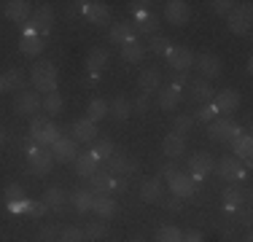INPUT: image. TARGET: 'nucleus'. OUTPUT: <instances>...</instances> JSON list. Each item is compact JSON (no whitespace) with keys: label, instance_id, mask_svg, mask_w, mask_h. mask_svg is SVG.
I'll use <instances>...</instances> for the list:
<instances>
[{"label":"nucleus","instance_id":"e433bc0d","mask_svg":"<svg viewBox=\"0 0 253 242\" xmlns=\"http://www.w3.org/2000/svg\"><path fill=\"white\" fill-rule=\"evenodd\" d=\"M92 199H94V194H92V191L78 189V191H73L70 202H73V207L78 210V213H86V210H92Z\"/></svg>","mask_w":253,"mask_h":242},{"label":"nucleus","instance_id":"f704fd0d","mask_svg":"<svg viewBox=\"0 0 253 242\" xmlns=\"http://www.w3.org/2000/svg\"><path fill=\"white\" fill-rule=\"evenodd\" d=\"M59 137H62V129H59V126L54 124V121H49V124H46V129L41 132L38 137H35V143H38L41 148H51V145L57 143Z\"/></svg>","mask_w":253,"mask_h":242},{"label":"nucleus","instance_id":"5fc2aeb1","mask_svg":"<svg viewBox=\"0 0 253 242\" xmlns=\"http://www.w3.org/2000/svg\"><path fill=\"white\" fill-rule=\"evenodd\" d=\"M132 111H135L137 116H146V113H148V94H140V97H137V100L132 102Z\"/></svg>","mask_w":253,"mask_h":242},{"label":"nucleus","instance_id":"bb28decb","mask_svg":"<svg viewBox=\"0 0 253 242\" xmlns=\"http://www.w3.org/2000/svg\"><path fill=\"white\" fill-rule=\"evenodd\" d=\"M210 97H213V86L205 78H197V81L189 83V100L191 102H210Z\"/></svg>","mask_w":253,"mask_h":242},{"label":"nucleus","instance_id":"dca6fc26","mask_svg":"<svg viewBox=\"0 0 253 242\" xmlns=\"http://www.w3.org/2000/svg\"><path fill=\"white\" fill-rule=\"evenodd\" d=\"M251 197V191H243L240 186H226L224 191H221V199H224V207L232 210V213H237L240 204L245 202V199Z\"/></svg>","mask_w":253,"mask_h":242},{"label":"nucleus","instance_id":"393cba45","mask_svg":"<svg viewBox=\"0 0 253 242\" xmlns=\"http://www.w3.org/2000/svg\"><path fill=\"white\" fill-rule=\"evenodd\" d=\"M92 183V194H111L113 191V175L108 169H97L94 175H89Z\"/></svg>","mask_w":253,"mask_h":242},{"label":"nucleus","instance_id":"69168bd1","mask_svg":"<svg viewBox=\"0 0 253 242\" xmlns=\"http://www.w3.org/2000/svg\"><path fill=\"white\" fill-rule=\"evenodd\" d=\"M129 242H146V240H143V237H132Z\"/></svg>","mask_w":253,"mask_h":242},{"label":"nucleus","instance_id":"79ce46f5","mask_svg":"<svg viewBox=\"0 0 253 242\" xmlns=\"http://www.w3.org/2000/svg\"><path fill=\"white\" fill-rule=\"evenodd\" d=\"M41 108H43L46 116H57V113L65 108V102H62V97L54 92V94H46V97H43V105H41Z\"/></svg>","mask_w":253,"mask_h":242},{"label":"nucleus","instance_id":"b1692460","mask_svg":"<svg viewBox=\"0 0 253 242\" xmlns=\"http://www.w3.org/2000/svg\"><path fill=\"white\" fill-rule=\"evenodd\" d=\"M41 202H43L49 210H54V213H62L68 197H65V191L59 189V186H49V189L43 191V199H41Z\"/></svg>","mask_w":253,"mask_h":242},{"label":"nucleus","instance_id":"de8ad7c7","mask_svg":"<svg viewBox=\"0 0 253 242\" xmlns=\"http://www.w3.org/2000/svg\"><path fill=\"white\" fill-rule=\"evenodd\" d=\"M46 124H49V119H46L43 113H35V116L30 119V137H33V140H35V137H38L41 132L46 129Z\"/></svg>","mask_w":253,"mask_h":242},{"label":"nucleus","instance_id":"9b49d317","mask_svg":"<svg viewBox=\"0 0 253 242\" xmlns=\"http://www.w3.org/2000/svg\"><path fill=\"white\" fill-rule=\"evenodd\" d=\"M111 43L126 46V43H137V27L129 22H119L111 27Z\"/></svg>","mask_w":253,"mask_h":242},{"label":"nucleus","instance_id":"473e14b6","mask_svg":"<svg viewBox=\"0 0 253 242\" xmlns=\"http://www.w3.org/2000/svg\"><path fill=\"white\" fill-rule=\"evenodd\" d=\"M105 65H108V51L105 48H92V51L86 54V70L92 73V76H97Z\"/></svg>","mask_w":253,"mask_h":242},{"label":"nucleus","instance_id":"2f4dec72","mask_svg":"<svg viewBox=\"0 0 253 242\" xmlns=\"http://www.w3.org/2000/svg\"><path fill=\"white\" fill-rule=\"evenodd\" d=\"M140 199L143 202H159L162 199V180L148 178L140 183Z\"/></svg>","mask_w":253,"mask_h":242},{"label":"nucleus","instance_id":"c03bdc74","mask_svg":"<svg viewBox=\"0 0 253 242\" xmlns=\"http://www.w3.org/2000/svg\"><path fill=\"white\" fill-rule=\"evenodd\" d=\"M94 159H111L113 154H116V145H113L111 140H94V148H92Z\"/></svg>","mask_w":253,"mask_h":242},{"label":"nucleus","instance_id":"1a4fd4ad","mask_svg":"<svg viewBox=\"0 0 253 242\" xmlns=\"http://www.w3.org/2000/svg\"><path fill=\"white\" fill-rule=\"evenodd\" d=\"M49 151H51L54 161H62V164L76 161V156H78V145H76V140H70V137H59Z\"/></svg>","mask_w":253,"mask_h":242},{"label":"nucleus","instance_id":"7ed1b4c3","mask_svg":"<svg viewBox=\"0 0 253 242\" xmlns=\"http://www.w3.org/2000/svg\"><path fill=\"white\" fill-rule=\"evenodd\" d=\"M54 156H51V151H46V148H38L33 156H27V169H30V175H35V178H43V175H49L51 169H54Z\"/></svg>","mask_w":253,"mask_h":242},{"label":"nucleus","instance_id":"412c9836","mask_svg":"<svg viewBox=\"0 0 253 242\" xmlns=\"http://www.w3.org/2000/svg\"><path fill=\"white\" fill-rule=\"evenodd\" d=\"M197 70L205 76V81L208 78H218L221 76V59L215 54H200L197 57Z\"/></svg>","mask_w":253,"mask_h":242},{"label":"nucleus","instance_id":"4d7b16f0","mask_svg":"<svg viewBox=\"0 0 253 242\" xmlns=\"http://www.w3.org/2000/svg\"><path fill=\"white\" fill-rule=\"evenodd\" d=\"M175 172H180V169L175 167V161H167V164L159 167V175H162V178H170V175H175Z\"/></svg>","mask_w":253,"mask_h":242},{"label":"nucleus","instance_id":"72a5a7b5","mask_svg":"<svg viewBox=\"0 0 253 242\" xmlns=\"http://www.w3.org/2000/svg\"><path fill=\"white\" fill-rule=\"evenodd\" d=\"M232 148H234V159L251 161V154H253V140H251V135L234 137V140H232Z\"/></svg>","mask_w":253,"mask_h":242},{"label":"nucleus","instance_id":"aec40b11","mask_svg":"<svg viewBox=\"0 0 253 242\" xmlns=\"http://www.w3.org/2000/svg\"><path fill=\"white\" fill-rule=\"evenodd\" d=\"M30 5L33 3H27V0H8V3L3 5V11H5V16H8L11 22L25 24L30 19Z\"/></svg>","mask_w":253,"mask_h":242},{"label":"nucleus","instance_id":"9d476101","mask_svg":"<svg viewBox=\"0 0 253 242\" xmlns=\"http://www.w3.org/2000/svg\"><path fill=\"white\" fill-rule=\"evenodd\" d=\"M189 14H191V8L183 0H170V3H165V19L170 24H175V27L189 22Z\"/></svg>","mask_w":253,"mask_h":242},{"label":"nucleus","instance_id":"13d9d810","mask_svg":"<svg viewBox=\"0 0 253 242\" xmlns=\"http://www.w3.org/2000/svg\"><path fill=\"white\" fill-rule=\"evenodd\" d=\"M38 148H41V145L35 143L33 137H27V140H22V151H25L27 156H33V154H35V151H38Z\"/></svg>","mask_w":253,"mask_h":242},{"label":"nucleus","instance_id":"f03ea898","mask_svg":"<svg viewBox=\"0 0 253 242\" xmlns=\"http://www.w3.org/2000/svg\"><path fill=\"white\" fill-rule=\"evenodd\" d=\"M240 135H243V129H240V126L234 124L229 116L213 119V121H210V126H208V137H210V140H218V143H232L234 137H240Z\"/></svg>","mask_w":253,"mask_h":242},{"label":"nucleus","instance_id":"6e6552de","mask_svg":"<svg viewBox=\"0 0 253 242\" xmlns=\"http://www.w3.org/2000/svg\"><path fill=\"white\" fill-rule=\"evenodd\" d=\"M137 169V159H132L129 154H122V151H116V154L108 159V172L113 175V178H119V175H129Z\"/></svg>","mask_w":253,"mask_h":242},{"label":"nucleus","instance_id":"0e129e2a","mask_svg":"<svg viewBox=\"0 0 253 242\" xmlns=\"http://www.w3.org/2000/svg\"><path fill=\"white\" fill-rule=\"evenodd\" d=\"M5 140H8V135H5V129H0V145H3Z\"/></svg>","mask_w":253,"mask_h":242},{"label":"nucleus","instance_id":"a19ab883","mask_svg":"<svg viewBox=\"0 0 253 242\" xmlns=\"http://www.w3.org/2000/svg\"><path fill=\"white\" fill-rule=\"evenodd\" d=\"M81 232H84V240H102L108 234V226H105V221H92Z\"/></svg>","mask_w":253,"mask_h":242},{"label":"nucleus","instance_id":"c756f323","mask_svg":"<svg viewBox=\"0 0 253 242\" xmlns=\"http://www.w3.org/2000/svg\"><path fill=\"white\" fill-rule=\"evenodd\" d=\"M108 113H111L116 121H126L132 113V102L126 100V97H113L111 105H108Z\"/></svg>","mask_w":253,"mask_h":242},{"label":"nucleus","instance_id":"a878e982","mask_svg":"<svg viewBox=\"0 0 253 242\" xmlns=\"http://www.w3.org/2000/svg\"><path fill=\"white\" fill-rule=\"evenodd\" d=\"M92 210H94L100 218H111L113 213H116V199H113L111 194H94Z\"/></svg>","mask_w":253,"mask_h":242},{"label":"nucleus","instance_id":"f257e3e1","mask_svg":"<svg viewBox=\"0 0 253 242\" xmlns=\"http://www.w3.org/2000/svg\"><path fill=\"white\" fill-rule=\"evenodd\" d=\"M30 81H33L35 92H46L54 94L57 92V65L43 59V62H35L33 73H30Z\"/></svg>","mask_w":253,"mask_h":242},{"label":"nucleus","instance_id":"6ab92c4d","mask_svg":"<svg viewBox=\"0 0 253 242\" xmlns=\"http://www.w3.org/2000/svg\"><path fill=\"white\" fill-rule=\"evenodd\" d=\"M162 154H165L170 161L180 159V156L186 154V140H183L180 135H172V132H170V135L162 140Z\"/></svg>","mask_w":253,"mask_h":242},{"label":"nucleus","instance_id":"09e8293b","mask_svg":"<svg viewBox=\"0 0 253 242\" xmlns=\"http://www.w3.org/2000/svg\"><path fill=\"white\" fill-rule=\"evenodd\" d=\"M3 199L5 202H22V199H25V189H22L19 183H8L3 191Z\"/></svg>","mask_w":253,"mask_h":242},{"label":"nucleus","instance_id":"0eeeda50","mask_svg":"<svg viewBox=\"0 0 253 242\" xmlns=\"http://www.w3.org/2000/svg\"><path fill=\"white\" fill-rule=\"evenodd\" d=\"M165 57H167V62L172 65V70H178V73H186L194 65V54L189 51V48H183V46H170L165 51Z\"/></svg>","mask_w":253,"mask_h":242},{"label":"nucleus","instance_id":"423d86ee","mask_svg":"<svg viewBox=\"0 0 253 242\" xmlns=\"http://www.w3.org/2000/svg\"><path fill=\"white\" fill-rule=\"evenodd\" d=\"M189 169H191V180H202L205 175H210L215 169V161L208 151H197L194 156H189Z\"/></svg>","mask_w":253,"mask_h":242},{"label":"nucleus","instance_id":"a18cd8bd","mask_svg":"<svg viewBox=\"0 0 253 242\" xmlns=\"http://www.w3.org/2000/svg\"><path fill=\"white\" fill-rule=\"evenodd\" d=\"M59 242H86V240H84L81 226H65L59 229Z\"/></svg>","mask_w":253,"mask_h":242},{"label":"nucleus","instance_id":"a211bd4d","mask_svg":"<svg viewBox=\"0 0 253 242\" xmlns=\"http://www.w3.org/2000/svg\"><path fill=\"white\" fill-rule=\"evenodd\" d=\"M81 11L89 22L94 24H108L111 22V8L105 3H81Z\"/></svg>","mask_w":253,"mask_h":242},{"label":"nucleus","instance_id":"cd10ccee","mask_svg":"<svg viewBox=\"0 0 253 242\" xmlns=\"http://www.w3.org/2000/svg\"><path fill=\"white\" fill-rule=\"evenodd\" d=\"M73 164H76V172L81 175V178H89V175L97 172V164H100V161L94 159V154L89 151V154H78Z\"/></svg>","mask_w":253,"mask_h":242},{"label":"nucleus","instance_id":"20e7f679","mask_svg":"<svg viewBox=\"0 0 253 242\" xmlns=\"http://www.w3.org/2000/svg\"><path fill=\"white\" fill-rule=\"evenodd\" d=\"M251 3H240V8L234 5V11L229 14V30H232L234 35H248L251 33Z\"/></svg>","mask_w":253,"mask_h":242},{"label":"nucleus","instance_id":"5701e85b","mask_svg":"<svg viewBox=\"0 0 253 242\" xmlns=\"http://www.w3.org/2000/svg\"><path fill=\"white\" fill-rule=\"evenodd\" d=\"M213 105L218 108V113H232V111H237V105H240V92H234V89H224V92L215 94V102H213Z\"/></svg>","mask_w":253,"mask_h":242},{"label":"nucleus","instance_id":"39448f33","mask_svg":"<svg viewBox=\"0 0 253 242\" xmlns=\"http://www.w3.org/2000/svg\"><path fill=\"white\" fill-rule=\"evenodd\" d=\"M41 105H43V97L38 92H19L14 100V111L19 113V116H35V113L41 111Z\"/></svg>","mask_w":253,"mask_h":242},{"label":"nucleus","instance_id":"2eb2a0df","mask_svg":"<svg viewBox=\"0 0 253 242\" xmlns=\"http://www.w3.org/2000/svg\"><path fill=\"white\" fill-rule=\"evenodd\" d=\"M0 89H5V92H25V73L19 68H11L5 70L3 76H0Z\"/></svg>","mask_w":253,"mask_h":242},{"label":"nucleus","instance_id":"37998d69","mask_svg":"<svg viewBox=\"0 0 253 242\" xmlns=\"http://www.w3.org/2000/svg\"><path fill=\"white\" fill-rule=\"evenodd\" d=\"M156 242H183V232L178 226H162L156 232Z\"/></svg>","mask_w":253,"mask_h":242},{"label":"nucleus","instance_id":"49530a36","mask_svg":"<svg viewBox=\"0 0 253 242\" xmlns=\"http://www.w3.org/2000/svg\"><path fill=\"white\" fill-rule=\"evenodd\" d=\"M210 5V11H213V14H218V16H229L234 11V0H213V3H208Z\"/></svg>","mask_w":253,"mask_h":242},{"label":"nucleus","instance_id":"7c9ffc66","mask_svg":"<svg viewBox=\"0 0 253 242\" xmlns=\"http://www.w3.org/2000/svg\"><path fill=\"white\" fill-rule=\"evenodd\" d=\"M19 48H22L25 57H38V54L43 51V35H22Z\"/></svg>","mask_w":253,"mask_h":242},{"label":"nucleus","instance_id":"c85d7f7f","mask_svg":"<svg viewBox=\"0 0 253 242\" xmlns=\"http://www.w3.org/2000/svg\"><path fill=\"white\" fill-rule=\"evenodd\" d=\"M137 83H140V92H143V94H151V92H156V89H159V83H162L159 70H156V68L143 70V73H140V78H137Z\"/></svg>","mask_w":253,"mask_h":242},{"label":"nucleus","instance_id":"58836bf2","mask_svg":"<svg viewBox=\"0 0 253 242\" xmlns=\"http://www.w3.org/2000/svg\"><path fill=\"white\" fill-rule=\"evenodd\" d=\"M108 116V100H102V97H94L92 102H89V111H86V119L89 121H100Z\"/></svg>","mask_w":253,"mask_h":242},{"label":"nucleus","instance_id":"8fccbe9b","mask_svg":"<svg viewBox=\"0 0 253 242\" xmlns=\"http://www.w3.org/2000/svg\"><path fill=\"white\" fill-rule=\"evenodd\" d=\"M213 119H218V108L210 102V105H205V108H200L197 111V116H194V121H205V124H210Z\"/></svg>","mask_w":253,"mask_h":242},{"label":"nucleus","instance_id":"4be33fe9","mask_svg":"<svg viewBox=\"0 0 253 242\" xmlns=\"http://www.w3.org/2000/svg\"><path fill=\"white\" fill-rule=\"evenodd\" d=\"M180 100H183V89H180L178 83H167L159 92V108L162 111H172Z\"/></svg>","mask_w":253,"mask_h":242},{"label":"nucleus","instance_id":"e2e57ef3","mask_svg":"<svg viewBox=\"0 0 253 242\" xmlns=\"http://www.w3.org/2000/svg\"><path fill=\"white\" fill-rule=\"evenodd\" d=\"M240 223H245V226H251V210H248V207L243 210V221H240Z\"/></svg>","mask_w":253,"mask_h":242},{"label":"nucleus","instance_id":"f3484780","mask_svg":"<svg viewBox=\"0 0 253 242\" xmlns=\"http://www.w3.org/2000/svg\"><path fill=\"white\" fill-rule=\"evenodd\" d=\"M30 22L35 24V33H38V35H41V33L46 35V33H49V30L54 27V8L43 3V5H41V8L33 14V16H30Z\"/></svg>","mask_w":253,"mask_h":242},{"label":"nucleus","instance_id":"603ef678","mask_svg":"<svg viewBox=\"0 0 253 242\" xmlns=\"http://www.w3.org/2000/svg\"><path fill=\"white\" fill-rule=\"evenodd\" d=\"M148 48H151L154 54H165L167 48H170V40H167L165 35H151V40H148Z\"/></svg>","mask_w":253,"mask_h":242},{"label":"nucleus","instance_id":"4468645a","mask_svg":"<svg viewBox=\"0 0 253 242\" xmlns=\"http://www.w3.org/2000/svg\"><path fill=\"white\" fill-rule=\"evenodd\" d=\"M70 132H73V140L76 143H94V140H97V124L89 121V119L76 121Z\"/></svg>","mask_w":253,"mask_h":242},{"label":"nucleus","instance_id":"864d4df0","mask_svg":"<svg viewBox=\"0 0 253 242\" xmlns=\"http://www.w3.org/2000/svg\"><path fill=\"white\" fill-rule=\"evenodd\" d=\"M54 240H59V226L57 223H49V226L41 229V242H54Z\"/></svg>","mask_w":253,"mask_h":242},{"label":"nucleus","instance_id":"3c124183","mask_svg":"<svg viewBox=\"0 0 253 242\" xmlns=\"http://www.w3.org/2000/svg\"><path fill=\"white\" fill-rule=\"evenodd\" d=\"M25 213L30 218H43L46 213H49V207H46L43 202H33V199H27V204H25Z\"/></svg>","mask_w":253,"mask_h":242},{"label":"nucleus","instance_id":"4c0bfd02","mask_svg":"<svg viewBox=\"0 0 253 242\" xmlns=\"http://www.w3.org/2000/svg\"><path fill=\"white\" fill-rule=\"evenodd\" d=\"M143 57H146V46H140V43H126V46H122V59H124V62L137 65V62H143Z\"/></svg>","mask_w":253,"mask_h":242},{"label":"nucleus","instance_id":"f8f14e48","mask_svg":"<svg viewBox=\"0 0 253 242\" xmlns=\"http://www.w3.org/2000/svg\"><path fill=\"white\" fill-rule=\"evenodd\" d=\"M167 183H170L172 197H178V199H186V197H191V194H194V180H191V175H186V172L170 175V178H167Z\"/></svg>","mask_w":253,"mask_h":242},{"label":"nucleus","instance_id":"052dcab7","mask_svg":"<svg viewBox=\"0 0 253 242\" xmlns=\"http://www.w3.org/2000/svg\"><path fill=\"white\" fill-rule=\"evenodd\" d=\"M132 11H148V5H151V3H148V0H132Z\"/></svg>","mask_w":253,"mask_h":242},{"label":"nucleus","instance_id":"ea45409f","mask_svg":"<svg viewBox=\"0 0 253 242\" xmlns=\"http://www.w3.org/2000/svg\"><path fill=\"white\" fill-rule=\"evenodd\" d=\"M197 121H194V116H189V113H180V116H175L172 119V135H189L191 132V126H194Z\"/></svg>","mask_w":253,"mask_h":242},{"label":"nucleus","instance_id":"ddd939ff","mask_svg":"<svg viewBox=\"0 0 253 242\" xmlns=\"http://www.w3.org/2000/svg\"><path fill=\"white\" fill-rule=\"evenodd\" d=\"M218 175L224 180H232V183H234V180H243L248 172L240 167V159H234V156H224V159L218 161Z\"/></svg>","mask_w":253,"mask_h":242},{"label":"nucleus","instance_id":"680f3d73","mask_svg":"<svg viewBox=\"0 0 253 242\" xmlns=\"http://www.w3.org/2000/svg\"><path fill=\"white\" fill-rule=\"evenodd\" d=\"M183 242H202V232H186Z\"/></svg>","mask_w":253,"mask_h":242},{"label":"nucleus","instance_id":"338daca9","mask_svg":"<svg viewBox=\"0 0 253 242\" xmlns=\"http://www.w3.org/2000/svg\"><path fill=\"white\" fill-rule=\"evenodd\" d=\"M243 242H253V240H251V234H245V237H243Z\"/></svg>","mask_w":253,"mask_h":242},{"label":"nucleus","instance_id":"c9c22d12","mask_svg":"<svg viewBox=\"0 0 253 242\" xmlns=\"http://www.w3.org/2000/svg\"><path fill=\"white\" fill-rule=\"evenodd\" d=\"M135 16H137V24H140V27H137V33H156V30H159V16L156 14H151V11H135Z\"/></svg>","mask_w":253,"mask_h":242},{"label":"nucleus","instance_id":"6e6d98bb","mask_svg":"<svg viewBox=\"0 0 253 242\" xmlns=\"http://www.w3.org/2000/svg\"><path fill=\"white\" fill-rule=\"evenodd\" d=\"M162 204H165L167 210H172V213H178V210H183V199H178V197H170V199H159Z\"/></svg>","mask_w":253,"mask_h":242},{"label":"nucleus","instance_id":"bf43d9fd","mask_svg":"<svg viewBox=\"0 0 253 242\" xmlns=\"http://www.w3.org/2000/svg\"><path fill=\"white\" fill-rule=\"evenodd\" d=\"M25 204H27V199H22V202H8V210L11 213H25Z\"/></svg>","mask_w":253,"mask_h":242}]
</instances>
